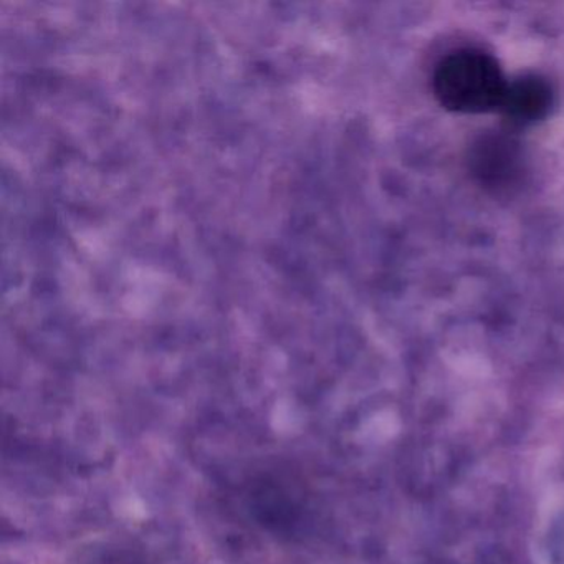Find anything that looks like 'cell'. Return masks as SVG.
Here are the masks:
<instances>
[{
    "label": "cell",
    "instance_id": "obj_1",
    "mask_svg": "<svg viewBox=\"0 0 564 564\" xmlns=\"http://www.w3.org/2000/svg\"><path fill=\"white\" fill-rule=\"evenodd\" d=\"M507 87L495 58L471 48L447 55L434 74L438 101L458 113L500 110Z\"/></svg>",
    "mask_w": 564,
    "mask_h": 564
},
{
    "label": "cell",
    "instance_id": "obj_2",
    "mask_svg": "<svg viewBox=\"0 0 564 564\" xmlns=\"http://www.w3.org/2000/svg\"><path fill=\"white\" fill-rule=\"evenodd\" d=\"M553 100L550 85L538 77H523L510 82L501 101L505 117L517 124H530L547 113Z\"/></svg>",
    "mask_w": 564,
    "mask_h": 564
},
{
    "label": "cell",
    "instance_id": "obj_3",
    "mask_svg": "<svg viewBox=\"0 0 564 564\" xmlns=\"http://www.w3.org/2000/svg\"><path fill=\"white\" fill-rule=\"evenodd\" d=\"M471 164H474L475 174L484 183L494 184V186L510 183L511 177L517 173V147L508 138H481L471 154Z\"/></svg>",
    "mask_w": 564,
    "mask_h": 564
}]
</instances>
